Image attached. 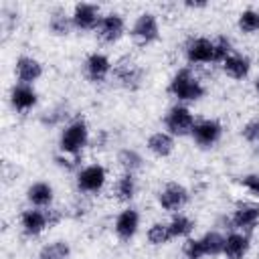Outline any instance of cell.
<instances>
[{"mask_svg": "<svg viewBox=\"0 0 259 259\" xmlns=\"http://www.w3.org/2000/svg\"><path fill=\"white\" fill-rule=\"evenodd\" d=\"M101 8L97 4L91 2H79L73 6L71 12V20H73V28L81 30V32H91L97 28L99 20H101Z\"/></svg>", "mask_w": 259, "mask_h": 259, "instance_id": "10", "label": "cell"}, {"mask_svg": "<svg viewBox=\"0 0 259 259\" xmlns=\"http://www.w3.org/2000/svg\"><path fill=\"white\" fill-rule=\"evenodd\" d=\"M113 194L119 202H132L138 194V180H136V174H127L123 172L115 184H113Z\"/></svg>", "mask_w": 259, "mask_h": 259, "instance_id": "22", "label": "cell"}, {"mask_svg": "<svg viewBox=\"0 0 259 259\" xmlns=\"http://www.w3.org/2000/svg\"><path fill=\"white\" fill-rule=\"evenodd\" d=\"M8 99H10V105L12 109L20 111V113H26L30 111L36 101H38V93L34 89V85H24V83H14L10 93H8Z\"/></svg>", "mask_w": 259, "mask_h": 259, "instance_id": "16", "label": "cell"}, {"mask_svg": "<svg viewBox=\"0 0 259 259\" xmlns=\"http://www.w3.org/2000/svg\"><path fill=\"white\" fill-rule=\"evenodd\" d=\"M251 249V239L247 233L241 231H231L229 235H225V249L223 255L227 259H245L247 253Z\"/></svg>", "mask_w": 259, "mask_h": 259, "instance_id": "18", "label": "cell"}, {"mask_svg": "<svg viewBox=\"0 0 259 259\" xmlns=\"http://www.w3.org/2000/svg\"><path fill=\"white\" fill-rule=\"evenodd\" d=\"M182 255H184V259H202V257H206L204 255V249H202V243H200V237L198 239L196 237L184 239V243H182Z\"/></svg>", "mask_w": 259, "mask_h": 259, "instance_id": "31", "label": "cell"}, {"mask_svg": "<svg viewBox=\"0 0 259 259\" xmlns=\"http://www.w3.org/2000/svg\"><path fill=\"white\" fill-rule=\"evenodd\" d=\"M117 164L121 166L123 172L136 174V172H140L144 168V156L134 148H121L117 152Z\"/></svg>", "mask_w": 259, "mask_h": 259, "instance_id": "23", "label": "cell"}, {"mask_svg": "<svg viewBox=\"0 0 259 259\" xmlns=\"http://www.w3.org/2000/svg\"><path fill=\"white\" fill-rule=\"evenodd\" d=\"M237 28L243 34H255L259 30V10H255V8L243 10L237 18Z\"/></svg>", "mask_w": 259, "mask_h": 259, "instance_id": "28", "label": "cell"}, {"mask_svg": "<svg viewBox=\"0 0 259 259\" xmlns=\"http://www.w3.org/2000/svg\"><path fill=\"white\" fill-rule=\"evenodd\" d=\"M57 164L61 166V168H67V170H73V168H77L79 166V156H69V154H59L57 158Z\"/></svg>", "mask_w": 259, "mask_h": 259, "instance_id": "33", "label": "cell"}, {"mask_svg": "<svg viewBox=\"0 0 259 259\" xmlns=\"http://www.w3.org/2000/svg\"><path fill=\"white\" fill-rule=\"evenodd\" d=\"M20 229H22V233L28 235V237H38V235H42L47 229H51L49 208H34V206L24 208L22 214H20Z\"/></svg>", "mask_w": 259, "mask_h": 259, "instance_id": "13", "label": "cell"}, {"mask_svg": "<svg viewBox=\"0 0 259 259\" xmlns=\"http://www.w3.org/2000/svg\"><path fill=\"white\" fill-rule=\"evenodd\" d=\"M208 2L206 0H186L184 2V8H190V10H200V8H206Z\"/></svg>", "mask_w": 259, "mask_h": 259, "instance_id": "34", "label": "cell"}, {"mask_svg": "<svg viewBox=\"0 0 259 259\" xmlns=\"http://www.w3.org/2000/svg\"><path fill=\"white\" fill-rule=\"evenodd\" d=\"M89 144V125L83 117H75L61 130L59 152L69 156H81V150Z\"/></svg>", "mask_w": 259, "mask_h": 259, "instance_id": "2", "label": "cell"}, {"mask_svg": "<svg viewBox=\"0 0 259 259\" xmlns=\"http://www.w3.org/2000/svg\"><path fill=\"white\" fill-rule=\"evenodd\" d=\"M200 243L206 257H219L223 255V249H225V235H221L219 231H206L200 237Z\"/></svg>", "mask_w": 259, "mask_h": 259, "instance_id": "27", "label": "cell"}, {"mask_svg": "<svg viewBox=\"0 0 259 259\" xmlns=\"http://www.w3.org/2000/svg\"><path fill=\"white\" fill-rule=\"evenodd\" d=\"M190 200V192L186 186L178 182H168L160 192H158V204L162 210L168 212H180Z\"/></svg>", "mask_w": 259, "mask_h": 259, "instance_id": "8", "label": "cell"}, {"mask_svg": "<svg viewBox=\"0 0 259 259\" xmlns=\"http://www.w3.org/2000/svg\"><path fill=\"white\" fill-rule=\"evenodd\" d=\"M113 71V63L105 53H89L83 61V73L89 83H103Z\"/></svg>", "mask_w": 259, "mask_h": 259, "instance_id": "9", "label": "cell"}, {"mask_svg": "<svg viewBox=\"0 0 259 259\" xmlns=\"http://www.w3.org/2000/svg\"><path fill=\"white\" fill-rule=\"evenodd\" d=\"M38 259H40V257H38Z\"/></svg>", "mask_w": 259, "mask_h": 259, "instance_id": "37", "label": "cell"}, {"mask_svg": "<svg viewBox=\"0 0 259 259\" xmlns=\"http://www.w3.org/2000/svg\"><path fill=\"white\" fill-rule=\"evenodd\" d=\"M255 144H259V119H257V142Z\"/></svg>", "mask_w": 259, "mask_h": 259, "instance_id": "36", "label": "cell"}, {"mask_svg": "<svg viewBox=\"0 0 259 259\" xmlns=\"http://www.w3.org/2000/svg\"><path fill=\"white\" fill-rule=\"evenodd\" d=\"M49 30H51L55 36H67V34L73 30L71 14H67L63 8L53 10L51 16H49Z\"/></svg>", "mask_w": 259, "mask_h": 259, "instance_id": "24", "label": "cell"}, {"mask_svg": "<svg viewBox=\"0 0 259 259\" xmlns=\"http://www.w3.org/2000/svg\"><path fill=\"white\" fill-rule=\"evenodd\" d=\"M194 123H196L194 113H192L186 105H182V103L172 105V107L168 109L166 117H164L166 132H168L170 136H174V138H176V136H178V138H182V136H190Z\"/></svg>", "mask_w": 259, "mask_h": 259, "instance_id": "4", "label": "cell"}, {"mask_svg": "<svg viewBox=\"0 0 259 259\" xmlns=\"http://www.w3.org/2000/svg\"><path fill=\"white\" fill-rule=\"evenodd\" d=\"M14 75L18 83L34 85L42 77V63L30 55H20L14 63Z\"/></svg>", "mask_w": 259, "mask_h": 259, "instance_id": "15", "label": "cell"}, {"mask_svg": "<svg viewBox=\"0 0 259 259\" xmlns=\"http://www.w3.org/2000/svg\"><path fill=\"white\" fill-rule=\"evenodd\" d=\"M212 47H214V63H223L227 57H231L233 51V40L225 34H219L217 38H212Z\"/></svg>", "mask_w": 259, "mask_h": 259, "instance_id": "30", "label": "cell"}, {"mask_svg": "<svg viewBox=\"0 0 259 259\" xmlns=\"http://www.w3.org/2000/svg\"><path fill=\"white\" fill-rule=\"evenodd\" d=\"M130 36L140 47L154 45L160 38V22H158V16L154 12H142V14H138V18L134 20V24L130 28Z\"/></svg>", "mask_w": 259, "mask_h": 259, "instance_id": "3", "label": "cell"}, {"mask_svg": "<svg viewBox=\"0 0 259 259\" xmlns=\"http://www.w3.org/2000/svg\"><path fill=\"white\" fill-rule=\"evenodd\" d=\"M146 239H148V243L152 245V247H164V245H168L174 237H172V233H170V227H168V223H152L150 227H148V231H146Z\"/></svg>", "mask_w": 259, "mask_h": 259, "instance_id": "26", "label": "cell"}, {"mask_svg": "<svg viewBox=\"0 0 259 259\" xmlns=\"http://www.w3.org/2000/svg\"><path fill=\"white\" fill-rule=\"evenodd\" d=\"M71 255V245L67 241H53V243H47L42 249H40V259H69Z\"/></svg>", "mask_w": 259, "mask_h": 259, "instance_id": "29", "label": "cell"}, {"mask_svg": "<svg viewBox=\"0 0 259 259\" xmlns=\"http://www.w3.org/2000/svg\"><path fill=\"white\" fill-rule=\"evenodd\" d=\"M253 87H255V91H257V95H259V75L255 77V81H253Z\"/></svg>", "mask_w": 259, "mask_h": 259, "instance_id": "35", "label": "cell"}, {"mask_svg": "<svg viewBox=\"0 0 259 259\" xmlns=\"http://www.w3.org/2000/svg\"><path fill=\"white\" fill-rule=\"evenodd\" d=\"M168 93L178 101V103H194V101H200L206 93L202 81L188 69V67H182L178 69L172 77H170V83H168Z\"/></svg>", "mask_w": 259, "mask_h": 259, "instance_id": "1", "label": "cell"}, {"mask_svg": "<svg viewBox=\"0 0 259 259\" xmlns=\"http://www.w3.org/2000/svg\"><path fill=\"white\" fill-rule=\"evenodd\" d=\"M168 227L174 239H188L190 233L194 231V221L184 212H174L172 219L168 221Z\"/></svg>", "mask_w": 259, "mask_h": 259, "instance_id": "25", "label": "cell"}, {"mask_svg": "<svg viewBox=\"0 0 259 259\" xmlns=\"http://www.w3.org/2000/svg\"><path fill=\"white\" fill-rule=\"evenodd\" d=\"M231 225L235 231H241V233L253 231L259 225V204L247 202V200L237 202L231 212Z\"/></svg>", "mask_w": 259, "mask_h": 259, "instance_id": "14", "label": "cell"}, {"mask_svg": "<svg viewBox=\"0 0 259 259\" xmlns=\"http://www.w3.org/2000/svg\"><path fill=\"white\" fill-rule=\"evenodd\" d=\"M146 148L156 158H168L176 148L174 146V136H170L168 132H154L146 140Z\"/></svg>", "mask_w": 259, "mask_h": 259, "instance_id": "21", "label": "cell"}, {"mask_svg": "<svg viewBox=\"0 0 259 259\" xmlns=\"http://www.w3.org/2000/svg\"><path fill=\"white\" fill-rule=\"evenodd\" d=\"M221 69H223V73H225L229 79L243 81V79L249 77V73H251V59H249L247 55L233 53L231 57H227V59L221 63Z\"/></svg>", "mask_w": 259, "mask_h": 259, "instance_id": "20", "label": "cell"}, {"mask_svg": "<svg viewBox=\"0 0 259 259\" xmlns=\"http://www.w3.org/2000/svg\"><path fill=\"white\" fill-rule=\"evenodd\" d=\"M55 198V188L47 180H36L26 188V200L34 208H49Z\"/></svg>", "mask_w": 259, "mask_h": 259, "instance_id": "19", "label": "cell"}, {"mask_svg": "<svg viewBox=\"0 0 259 259\" xmlns=\"http://www.w3.org/2000/svg\"><path fill=\"white\" fill-rule=\"evenodd\" d=\"M125 32V18L119 14V12H107L101 16L97 28H95V34L101 42L105 45H113L117 42Z\"/></svg>", "mask_w": 259, "mask_h": 259, "instance_id": "12", "label": "cell"}, {"mask_svg": "<svg viewBox=\"0 0 259 259\" xmlns=\"http://www.w3.org/2000/svg\"><path fill=\"white\" fill-rule=\"evenodd\" d=\"M239 184H241L249 194H253V196L259 198V172H249V174H245V176L239 180Z\"/></svg>", "mask_w": 259, "mask_h": 259, "instance_id": "32", "label": "cell"}, {"mask_svg": "<svg viewBox=\"0 0 259 259\" xmlns=\"http://www.w3.org/2000/svg\"><path fill=\"white\" fill-rule=\"evenodd\" d=\"M113 79L125 87V89H138L144 81V69L140 63H136L134 59L130 57H121L115 65H113V71H111Z\"/></svg>", "mask_w": 259, "mask_h": 259, "instance_id": "6", "label": "cell"}, {"mask_svg": "<svg viewBox=\"0 0 259 259\" xmlns=\"http://www.w3.org/2000/svg\"><path fill=\"white\" fill-rule=\"evenodd\" d=\"M190 138L198 148H212L221 142L223 138V123L219 119L206 117V119H196Z\"/></svg>", "mask_w": 259, "mask_h": 259, "instance_id": "7", "label": "cell"}, {"mask_svg": "<svg viewBox=\"0 0 259 259\" xmlns=\"http://www.w3.org/2000/svg\"><path fill=\"white\" fill-rule=\"evenodd\" d=\"M184 57L190 65H210L214 63V47L212 38L206 36H192L184 45Z\"/></svg>", "mask_w": 259, "mask_h": 259, "instance_id": "11", "label": "cell"}, {"mask_svg": "<svg viewBox=\"0 0 259 259\" xmlns=\"http://www.w3.org/2000/svg\"><path fill=\"white\" fill-rule=\"evenodd\" d=\"M107 182V170L101 164H87L77 172V188L83 194H97Z\"/></svg>", "mask_w": 259, "mask_h": 259, "instance_id": "5", "label": "cell"}, {"mask_svg": "<svg viewBox=\"0 0 259 259\" xmlns=\"http://www.w3.org/2000/svg\"><path fill=\"white\" fill-rule=\"evenodd\" d=\"M138 229H140V212L134 206L123 208L115 217V221H113V231H115V235H117L119 241L134 239L136 233H138Z\"/></svg>", "mask_w": 259, "mask_h": 259, "instance_id": "17", "label": "cell"}]
</instances>
